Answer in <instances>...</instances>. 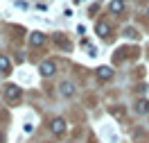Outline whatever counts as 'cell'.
<instances>
[{
    "label": "cell",
    "mask_w": 149,
    "mask_h": 143,
    "mask_svg": "<svg viewBox=\"0 0 149 143\" xmlns=\"http://www.w3.org/2000/svg\"><path fill=\"white\" fill-rule=\"evenodd\" d=\"M97 34L100 37H109V32H111V27H109V23H97Z\"/></svg>",
    "instance_id": "obj_6"
},
{
    "label": "cell",
    "mask_w": 149,
    "mask_h": 143,
    "mask_svg": "<svg viewBox=\"0 0 149 143\" xmlns=\"http://www.w3.org/2000/svg\"><path fill=\"white\" fill-rule=\"evenodd\" d=\"M5 98H7L9 102L18 100V98H20V89L16 84H7V86H5Z\"/></svg>",
    "instance_id": "obj_1"
},
{
    "label": "cell",
    "mask_w": 149,
    "mask_h": 143,
    "mask_svg": "<svg viewBox=\"0 0 149 143\" xmlns=\"http://www.w3.org/2000/svg\"><path fill=\"white\" fill-rule=\"evenodd\" d=\"M122 9H124V2H122V0H113L111 2V11L113 14H120Z\"/></svg>",
    "instance_id": "obj_9"
},
{
    "label": "cell",
    "mask_w": 149,
    "mask_h": 143,
    "mask_svg": "<svg viewBox=\"0 0 149 143\" xmlns=\"http://www.w3.org/2000/svg\"><path fill=\"white\" fill-rule=\"evenodd\" d=\"M147 16H149V9H147Z\"/></svg>",
    "instance_id": "obj_14"
},
{
    "label": "cell",
    "mask_w": 149,
    "mask_h": 143,
    "mask_svg": "<svg viewBox=\"0 0 149 143\" xmlns=\"http://www.w3.org/2000/svg\"><path fill=\"white\" fill-rule=\"evenodd\" d=\"M124 34H127V37H129V39H138V32H136V30H124Z\"/></svg>",
    "instance_id": "obj_12"
},
{
    "label": "cell",
    "mask_w": 149,
    "mask_h": 143,
    "mask_svg": "<svg viewBox=\"0 0 149 143\" xmlns=\"http://www.w3.org/2000/svg\"><path fill=\"white\" fill-rule=\"evenodd\" d=\"M9 68H11L9 59L5 57V55H0V73H9Z\"/></svg>",
    "instance_id": "obj_8"
},
{
    "label": "cell",
    "mask_w": 149,
    "mask_h": 143,
    "mask_svg": "<svg viewBox=\"0 0 149 143\" xmlns=\"http://www.w3.org/2000/svg\"><path fill=\"white\" fill-rule=\"evenodd\" d=\"M74 2H81V0H74Z\"/></svg>",
    "instance_id": "obj_13"
},
{
    "label": "cell",
    "mask_w": 149,
    "mask_h": 143,
    "mask_svg": "<svg viewBox=\"0 0 149 143\" xmlns=\"http://www.w3.org/2000/svg\"><path fill=\"white\" fill-rule=\"evenodd\" d=\"M54 70H56L54 61H43V64H41V75L50 77V75H54Z\"/></svg>",
    "instance_id": "obj_3"
},
{
    "label": "cell",
    "mask_w": 149,
    "mask_h": 143,
    "mask_svg": "<svg viewBox=\"0 0 149 143\" xmlns=\"http://www.w3.org/2000/svg\"><path fill=\"white\" fill-rule=\"evenodd\" d=\"M97 77H100V80H111V77H113V70L109 66H100V68H97Z\"/></svg>",
    "instance_id": "obj_5"
},
{
    "label": "cell",
    "mask_w": 149,
    "mask_h": 143,
    "mask_svg": "<svg viewBox=\"0 0 149 143\" xmlns=\"http://www.w3.org/2000/svg\"><path fill=\"white\" fill-rule=\"evenodd\" d=\"M50 130H52L54 134H63L65 132V120L63 118H54V120L50 123Z\"/></svg>",
    "instance_id": "obj_2"
},
{
    "label": "cell",
    "mask_w": 149,
    "mask_h": 143,
    "mask_svg": "<svg viewBox=\"0 0 149 143\" xmlns=\"http://www.w3.org/2000/svg\"><path fill=\"white\" fill-rule=\"evenodd\" d=\"M136 109H138V114H147V111H149V102H147V100H140Z\"/></svg>",
    "instance_id": "obj_11"
},
{
    "label": "cell",
    "mask_w": 149,
    "mask_h": 143,
    "mask_svg": "<svg viewBox=\"0 0 149 143\" xmlns=\"http://www.w3.org/2000/svg\"><path fill=\"white\" fill-rule=\"evenodd\" d=\"M102 130H104V134L109 136V141H111V143H118V136H115V132H113V130L109 127V125H104Z\"/></svg>",
    "instance_id": "obj_10"
},
{
    "label": "cell",
    "mask_w": 149,
    "mask_h": 143,
    "mask_svg": "<svg viewBox=\"0 0 149 143\" xmlns=\"http://www.w3.org/2000/svg\"><path fill=\"white\" fill-rule=\"evenodd\" d=\"M43 41H45V34H41V32L29 34V46H43Z\"/></svg>",
    "instance_id": "obj_4"
},
{
    "label": "cell",
    "mask_w": 149,
    "mask_h": 143,
    "mask_svg": "<svg viewBox=\"0 0 149 143\" xmlns=\"http://www.w3.org/2000/svg\"><path fill=\"white\" fill-rule=\"evenodd\" d=\"M61 93H63V95H72L74 93L72 82H61Z\"/></svg>",
    "instance_id": "obj_7"
}]
</instances>
